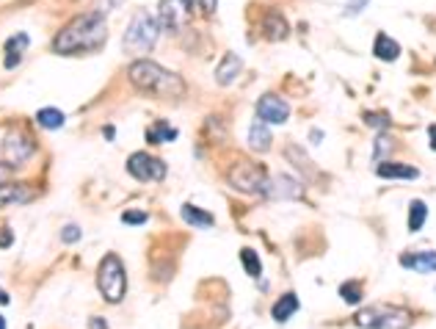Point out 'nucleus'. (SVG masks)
<instances>
[{
    "instance_id": "obj_4",
    "label": "nucleus",
    "mask_w": 436,
    "mask_h": 329,
    "mask_svg": "<svg viewBox=\"0 0 436 329\" xmlns=\"http://www.w3.org/2000/svg\"><path fill=\"white\" fill-rule=\"evenodd\" d=\"M97 288H100L102 299L111 305H119L127 296V271H125V263L119 260V254H105L100 260Z\"/></svg>"
},
{
    "instance_id": "obj_29",
    "label": "nucleus",
    "mask_w": 436,
    "mask_h": 329,
    "mask_svg": "<svg viewBox=\"0 0 436 329\" xmlns=\"http://www.w3.org/2000/svg\"><path fill=\"white\" fill-rule=\"evenodd\" d=\"M146 219H149V216H146L144 211H125V213H122V222H125V224H144Z\"/></svg>"
},
{
    "instance_id": "obj_32",
    "label": "nucleus",
    "mask_w": 436,
    "mask_h": 329,
    "mask_svg": "<svg viewBox=\"0 0 436 329\" xmlns=\"http://www.w3.org/2000/svg\"><path fill=\"white\" fill-rule=\"evenodd\" d=\"M389 144H392V141H389L387 136H381V139H378V147H375V161L384 155V150H389Z\"/></svg>"
},
{
    "instance_id": "obj_37",
    "label": "nucleus",
    "mask_w": 436,
    "mask_h": 329,
    "mask_svg": "<svg viewBox=\"0 0 436 329\" xmlns=\"http://www.w3.org/2000/svg\"><path fill=\"white\" fill-rule=\"evenodd\" d=\"M428 136H431V150H436V125L428 128Z\"/></svg>"
},
{
    "instance_id": "obj_16",
    "label": "nucleus",
    "mask_w": 436,
    "mask_h": 329,
    "mask_svg": "<svg viewBox=\"0 0 436 329\" xmlns=\"http://www.w3.org/2000/svg\"><path fill=\"white\" fill-rule=\"evenodd\" d=\"M375 174L384 177V180H417L420 177V169L409 164H378L375 166Z\"/></svg>"
},
{
    "instance_id": "obj_28",
    "label": "nucleus",
    "mask_w": 436,
    "mask_h": 329,
    "mask_svg": "<svg viewBox=\"0 0 436 329\" xmlns=\"http://www.w3.org/2000/svg\"><path fill=\"white\" fill-rule=\"evenodd\" d=\"M364 122L370 125V128H378V130H387L389 128V114L387 111H378V114H364Z\"/></svg>"
},
{
    "instance_id": "obj_19",
    "label": "nucleus",
    "mask_w": 436,
    "mask_h": 329,
    "mask_svg": "<svg viewBox=\"0 0 436 329\" xmlns=\"http://www.w3.org/2000/svg\"><path fill=\"white\" fill-rule=\"evenodd\" d=\"M249 144H251V150H257V153H268V150H271V130H268V125H265L263 119L251 122Z\"/></svg>"
},
{
    "instance_id": "obj_10",
    "label": "nucleus",
    "mask_w": 436,
    "mask_h": 329,
    "mask_svg": "<svg viewBox=\"0 0 436 329\" xmlns=\"http://www.w3.org/2000/svg\"><path fill=\"white\" fill-rule=\"evenodd\" d=\"M263 197L268 199H301L304 197V185L293 177H285V174H277V177H268L263 183Z\"/></svg>"
},
{
    "instance_id": "obj_34",
    "label": "nucleus",
    "mask_w": 436,
    "mask_h": 329,
    "mask_svg": "<svg viewBox=\"0 0 436 329\" xmlns=\"http://www.w3.org/2000/svg\"><path fill=\"white\" fill-rule=\"evenodd\" d=\"M11 241H14L11 230H0V247H11Z\"/></svg>"
},
{
    "instance_id": "obj_2",
    "label": "nucleus",
    "mask_w": 436,
    "mask_h": 329,
    "mask_svg": "<svg viewBox=\"0 0 436 329\" xmlns=\"http://www.w3.org/2000/svg\"><path fill=\"white\" fill-rule=\"evenodd\" d=\"M127 78L136 89H141L152 97H160L166 102H177V100L185 97V81L177 72H171V70H166V67H160L149 59L133 61L127 67Z\"/></svg>"
},
{
    "instance_id": "obj_17",
    "label": "nucleus",
    "mask_w": 436,
    "mask_h": 329,
    "mask_svg": "<svg viewBox=\"0 0 436 329\" xmlns=\"http://www.w3.org/2000/svg\"><path fill=\"white\" fill-rule=\"evenodd\" d=\"M373 56L378 59V61H395L398 56H400V45L389 36V33H378L375 36V42H373Z\"/></svg>"
},
{
    "instance_id": "obj_9",
    "label": "nucleus",
    "mask_w": 436,
    "mask_h": 329,
    "mask_svg": "<svg viewBox=\"0 0 436 329\" xmlns=\"http://www.w3.org/2000/svg\"><path fill=\"white\" fill-rule=\"evenodd\" d=\"M188 11H191V0H160L157 22L166 33H177L182 28V20H185Z\"/></svg>"
},
{
    "instance_id": "obj_33",
    "label": "nucleus",
    "mask_w": 436,
    "mask_h": 329,
    "mask_svg": "<svg viewBox=\"0 0 436 329\" xmlns=\"http://www.w3.org/2000/svg\"><path fill=\"white\" fill-rule=\"evenodd\" d=\"M11 171H14V166H11V164H0V185H3V183L11 177Z\"/></svg>"
},
{
    "instance_id": "obj_15",
    "label": "nucleus",
    "mask_w": 436,
    "mask_h": 329,
    "mask_svg": "<svg viewBox=\"0 0 436 329\" xmlns=\"http://www.w3.org/2000/svg\"><path fill=\"white\" fill-rule=\"evenodd\" d=\"M240 70H243V61H240V56H235V53H226V56L221 59V64L216 67V81L221 83V86H229V83L240 75Z\"/></svg>"
},
{
    "instance_id": "obj_25",
    "label": "nucleus",
    "mask_w": 436,
    "mask_h": 329,
    "mask_svg": "<svg viewBox=\"0 0 436 329\" xmlns=\"http://www.w3.org/2000/svg\"><path fill=\"white\" fill-rule=\"evenodd\" d=\"M240 263H243V268H246L249 277H260L263 263H260V257H257L254 249H240Z\"/></svg>"
},
{
    "instance_id": "obj_36",
    "label": "nucleus",
    "mask_w": 436,
    "mask_h": 329,
    "mask_svg": "<svg viewBox=\"0 0 436 329\" xmlns=\"http://www.w3.org/2000/svg\"><path fill=\"white\" fill-rule=\"evenodd\" d=\"M8 302H11V296H8V293H6V291H3V288H0V307H6V305H8Z\"/></svg>"
},
{
    "instance_id": "obj_6",
    "label": "nucleus",
    "mask_w": 436,
    "mask_h": 329,
    "mask_svg": "<svg viewBox=\"0 0 436 329\" xmlns=\"http://www.w3.org/2000/svg\"><path fill=\"white\" fill-rule=\"evenodd\" d=\"M265 180H268L265 166L251 164V161H240V164H235L229 169V183H232V188H238V191H243V194H260Z\"/></svg>"
},
{
    "instance_id": "obj_27",
    "label": "nucleus",
    "mask_w": 436,
    "mask_h": 329,
    "mask_svg": "<svg viewBox=\"0 0 436 329\" xmlns=\"http://www.w3.org/2000/svg\"><path fill=\"white\" fill-rule=\"evenodd\" d=\"M218 0H191V14H202V17H213L216 14Z\"/></svg>"
},
{
    "instance_id": "obj_31",
    "label": "nucleus",
    "mask_w": 436,
    "mask_h": 329,
    "mask_svg": "<svg viewBox=\"0 0 436 329\" xmlns=\"http://www.w3.org/2000/svg\"><path fill=\"white\" fill-rule=\"evenodd\" d=\"M364 6H367V0H348V6H345V11H343V14H345V17H357Z\"/></svg>"
},
{
    "instance_id": "obj_35",
    "label": "nucleus",
    "mask_w": 436,
    "mask_h": 329,
    "mask_svg": "<svg viewBox=\"0 0 436 329\" xmlns=\"http://www.w3.org/2000/svg\"><path fill=\"white\" fill-rule=\"evenodd\" d=\"M88 329H108V324H105L102 319H91V324H88Z\"/></svg>"
},
{
    "instance_id": "obj_30",
    "label": "nucleus",
    "mask_w": 436,
    "mask_h": 329,
    "mask_svg": "<svg viewBox=\"0 0 436 329\" xmlns=\"http://www.w3.org/2000/svg\"><path fill=\"white\" fill-rule=\"evenodd\" d=\"M61 241H64V244L80 241V227H77V224H67V227L61 230Z\"/></svg>"
},
{
    "instance_id": "obj_18",
    "label": "nucleus",
    "mask_w": 436,
    "mask_h": 329,
    "mask_svg": "<svg viewBox=\"0 0 436 329\" xmlns=\"http://www.w3.org/2000/svg\"><path fill=\"white\" fill-rule=\"evenodd\" d=\"M263 31H265V36L271 39V42H279V39H285L288 36V20L279 14V11H268L265 14V20H263Z\"/></svg>"
},
{
    "instance_id": "obj_38",
    "label": "nucleus",
    "mask_w": 436,
    "mask_h": 329,
    "mask_svg": "<svg viewBox=\"0 0 436 329\" xmlns=\"http://www.w3.org/2000/svg\"><path fill=\"white\" fill-rule=\"evenodd\" d=\"M0 329H6V319L3 316H0Z\"/></svg>"
},
{
    "instance_id": "obj_22",
    "label": "nucleus",
    "mask_w": 436,
    "mask_h": 329,
    "mask_svg": "<svg viewBox=\"0 0 436 329\" xmlns=\"http://www.w3.org/2000/svg\"><path fill=\"white\" fill-rule=\"evenodd\" d=\"M180 133H177V128H171V125H166L163 119H157L149 130H146V141L149 144H160V141H174Z\"/></svg>"
},
{
    "instance_id": "obj_5",
    "label": "nucleus",
    "mask_w": 436,
    "mask_h": 329,
    "mask_svg": "<svg viewBox=\"0 0 436 329\" xmlns=\"http://www.w3.org/2000/svg\"><path fill=\"white\" fill-rule=\"evenodd\" d=\"M354 324L362 329H406L412 324V313L403 307H370L357 313Z\"/></svg>"
},
{
    "instance_id": "obj_23",
    "label": "nucleus",
    "mask_w": 436,
    "mask_h": 329,
    "mask_svg": "<svg viewBox=\"0 0 436 329\" xmlns=\"http://www.w3.org/2000/svg\"><path fill=\"white\" fill-rule=\"evenodd\" d=\"M36 122H39L45 130H59V128H64L67 116H64L59 108H42V111L36 114Z\"/></svg>"
},
{
    "instance_id": "obj_26",
    "label": "nucleus",
    "mask_w": 436,
    "mask_h": 329,
    "mask_svg": "<svg viewBox=\"0 0 436 329\" xmlns=\"http://www.w3.org/2000/svg\"><path fill=\"white\" fill-rule=\"evenodd\" d=\"M340 296H343V302H348V305H359V302H362V285H359V282H343V285H340Z\"/></svg>"
},
{
    "instance_id": "obj_11",
    "label": "nucleus",
    "mask_w": 436,
    "mask_h": 329,
    "mask_svg": "<svg viewBox=\"0 0 436 329\" xmlns=\"http://www.w3.org/2000/svg\"><path fill=\"white\" fill-rule=\"evenodd\" d=\"M257 116L265 125H285L288 116H290V105L277 94H265V97L257 100Z\"/></svg>"
},
{
    "instance_id": "obj_24",
    "label": "nucleus",
    "mask_w": 436,
    "mask_h": 329,
    "mask_svg": "<svg viewBox=\"0 0 436 329\" xmlns=\"http://www.w3.org/2000/svg\"><path fill=\"white\" fill-rule=\"evenodd\" d=\"M426 219H428V205L423 199H414L409 205V230L412 233H420L423 224H426Z\"/></svg>"
},
{
    "instance_id": "obj_14",
    "label": "nucleus",
    "mask_w": 436,
    "mask_h": 329,
    "mask_svg": "<svg viewBox=\"0 0 436 329\" xmlns=\"http://www.w3.org/2000/svg\"><path fill=\"white\" fill-rule=\"evenodd\" d=\"M28 45H31V39H28V33H14L8 42H6V47H3V53H6V67L8 70H14L20 61H22V53L28 50Z\"/></svg>"
},
{
    "instance_id": "obj_12",
    "label": "nucleus",
    "mask_w": 436,
    "mask_h": 329,
    "mask_svg": "<svg viewBox=\"0 0 436 329\" xmlns=\"http://www.w3.org/2000/svg\"><path fill=\"white\" fill-rule=\"evenodd\" d=\"M36 197V191L31 185H17V183H3L0 185V208L8 205H25Z\"/></svg>"
},
{
    "instance_id": "obj_8",
    "label": "nucleus",
    "mask_w": 436,
    "mask_h": 329,
    "mask_svg": "<svg viewBox=\"0 0 436 329\" xmlns=\"http://www.w3.org/2000/svg\"><path fill=\"white\" fill-rule=\"evenodd\" d=\"M127 171H130L136 180L160 183L169 169H166V164H163L160 158H155V155H149V153H133V155L127 158Z\"/></svg>"
},
{
    "instance_id": "obj_7",
    "label": "nucleus",
    "mask_w": 436,
    "mask_h": 329,
    "mask_svg": "<svg viewBox=\"0 0 436 329\" xmlns=\"http://www.w3.org/2000/svg\"><path fill=\"white\" fill-rule=\"evenodd\" d=\"M33 153H36V141H33L25 130H11V133L3 139V155H6V164H11V166L25 164Z\"/></svg>"
},
{
    "instance_id": "obj_1",
    "label": "nucleus",
    "mask_w": 436,
    "mask_h": 329,
    "mask_svg": "<svg viewBox=\"0 0 436 329\" xmlns=\"http://www.w3.org/2000/svg\"><path fill=\"white\" fill-rule=\"evenodd\" d=\"M108 39V17L105 11L94 8L86 14L72 17L53 39V50L59 56H75V53H91L97 47H102V42Z\"/></svg>"
},
{
    "instance_id": "obj_3",
    "label": "nucleus",
    "mask_w": 436,
    "mask_h": 329,
    "mask_svg": "<svg viewBox=\"0 0 436 329\" xmlns=\"http://www.w3.org/2000/svg\"><path fill=\"white\" fill-rule=\"evenodd\" d=\"M160 22H157V17H152L149 11H136V17L130 20V25H127V31H125V42H122V47H125V53H130V56H146L155 45H157V36H160Z\"/></svg>"
},
{
    "instance_id": "obj_13",
    "label": "nucleus",
    "mask_w": 436,
    "mask_h": 329,
    "mask_svg": "<svg viewBox=\"0 0 436 329\" xmlns=\"http://www.w3.org/2000/svg\"><path fill=\"white\" fill-rule=\"evenodd\" d=\"M403 268L420 271V274H434L436 271V252H406L400 257Z\"/></svg>"
},
{
    "instance_id": "obj_20",
    "label": "nucleus",
    "mask_w": 436,
    "mask_h": 329,
    "mask_svg": "<svg viewBox=\"0 0 436 329\" xmlns=\"http://www.w3.org/2000/svg\"><path fill=\"white\" fill-rule=\"evenodd\" d=\"M182 219H185L188 224H194V227H202V230H208V227L216 224L213 213H208V211H202V208H196V205H191V202L182 205Z\"/></svg>"
},
{
    "instance_id": "obj_21",
    "label": "nucleus",
    "mask_w": 436,
    "mask_h": 329,
    "mask_svg": "<svg viewBox=\"0 0 436 329\" xmlns=\"http://www.w3.org/2000/svg\"><path fill=\"white\" fill-rule=\"evenodd\" d=\"M295 313H298V296H295V293H285V296L274 305V310H271L274 321H279V324H285Z\"/></svg>"
}]
</instances>
